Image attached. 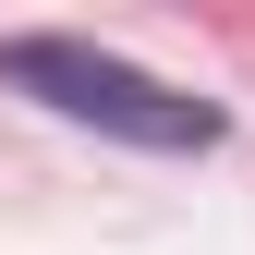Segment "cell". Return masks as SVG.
<instances>
[{
    "label": "cell",
    "mask_w": 255,
    "mask_h": 255,
    "mask_svg": "<svg viewBox=\"0 0 255 255\" xmlns=\"http://www.w3.org/2000/svg\"><path fill=\"white\" fill-rule=\"evenodd\" d=\"M0 85L37 98L49 122H85V134L146 146V158H207L219 134H231V110H219V98H182V85L134 73V61L98 49V37H0Z\"/></svg>",
    "instance_id": "cell-1"
}]
</instances>
